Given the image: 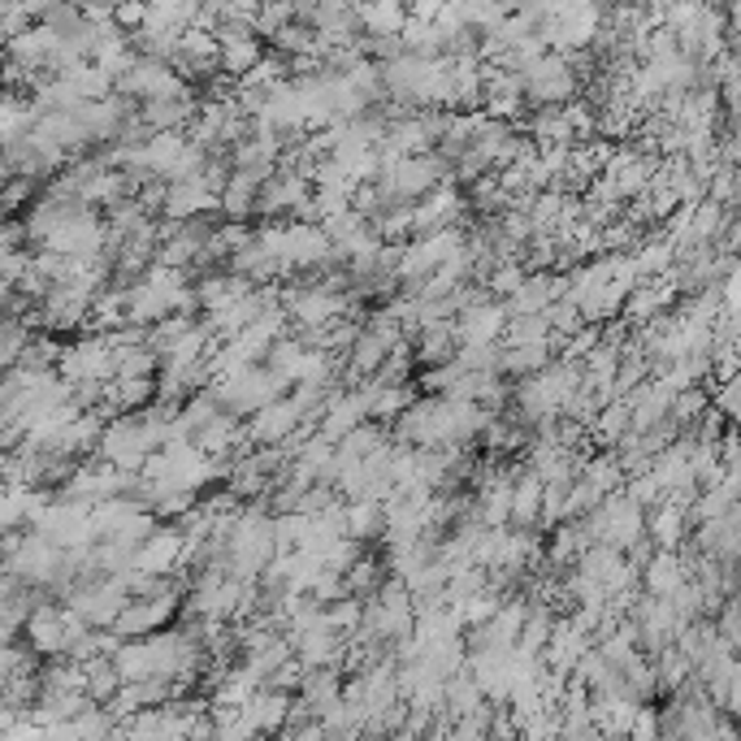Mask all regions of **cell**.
Wrapping results in <instances>:
<instances>
[{
  "instance_id": "1",
  "label": "cell",
  "mask_w": 741,
  "mask_h": 741,
  "mask_svg": "<svg viewBox=\"0 0 741 741\" xmlns=\"http://www.w3.org/2000/svg\"><path fill=\"white\" fill-rule=\"evenodd\" d=\"M525 92L534 100H543V104H559V100H568L577 92V79H573V70H568V61L564 56H538L529 70H525Z\"/></svg>"
},
{
  "instance_id": "2",
  "label": "cell",
  "mask_w": 741,
  "mask_h": 741,
  "mask_svg": "<svg viewBox=\"0 0 741 741\" xmlns=\"http://www.w3.org/2000/svg\"><path fill=\"white\" fill-rule=\"evenodd\" d=\"M303 421H308V412H303V403H299L296 395L274 399V403H265L260 412H251V439H256V443H282V439L296 434Z\"/></svg>"
},
{
  "instance_id": "3",
  "label": "cell",
  "mask_w": 741,
  "mask_h": 741,
  "mask_svg": "<svg viewBox=\"0 0 741 741\" xmlns=\"http://www.w3.org/2000/svg\"><path fill=\"white\" fill-rule=\"evenodd\" d=\"M178 555H183V534H178V529H156L152 538L140 543V550H135V564H131V568H144V573H169V568L178 564Z\"/></svg>"
},
{
  "instance_id": "4",
  "label": "cell",
  "mask_w": 741,
  "mask_h": 741,
  "mask_svg": "<svg viewBox=\"0 0 741 741\" xmlns=\"http://www.w3.org/2000/svg\"><path fill=\"white\" fill-rule=\"evenodd\" d=\"M690 507H681V503H672V498H663L659 507H655V516L646 521V529H650V538L659 546H668V550H681L686 546V529H690Z\"/></svg>"
},
{
  "instance_id": "5",
  "label": "cell",
  "mask_w": 741,
  "mask_h": 741,
  "mask_svg": "<svg viewBox=\"0 0 741 741\" xmlns=\"http://www.w3.org/2000/svg\"><path fill=\"white\" fill-rule=\"evenodd\" d=\"M690 577V568H686V559H681V550H668V546H659L655 550V559L646 564V594H659V598H668V594L677 590L681 582Z\"/></svg>"
},
{
  "instance_id": "6",
  "label": "cell",
  "mask_w": 741,
  "mask_h": 741,
  "mask_svg": "<svg viewBox=\"0 0 741 741\" xmlns=\"http://www.w3.org/2000/svg\"><path fill=\"white\" fill-rule=\"evenodd\" d=\"M174 611V594H156L152 603H126L122 616L113 620V634H148Z\"/></svg>"
},
{
  "instance_id": "7",
  "label": "cell",
  "mask_w": 741,
  "mask_h": 741,
  "mask_svg": "<svg viewBox=\"0 0 741 741\" xmlns=\"http://www.w3.org/2000/svg\"><path fill=\"white\" fill-rule=\"evenodd\" d=\"M356 13H360V27L373 35H403L408 31V13L399 0H364Z\"/></svg>"
},
{
  "instance_id": "8",
  "label": "cell",
  "mask_w": 741,
  "mask_h": 741,
  "mask_svg": "<svg viewBox=\"0 0 741 741\" xmlns=\"http://www.w3.org/2000/svg\"><path fill=\"white\" fill-rule=\"evenodd\" d=\"M512 312L507 308H464L460 312V339L464 343H491L498 339V330H503V321H507Z\"/></svg>"
},
{
  "instance_id": "9",
  "label": "cell",
  "mask_w": 741,
  "mask_h": 741,
  "mask_svg": "<svg viewBox=\"0 0 741 741\" xmlns=\"http://www.w3.org/2000/svg\"><path fill=\"white\" fill-rule=\"evenodd\" d=\"M629 430H634V408H629V399H611V403L598 412V421H594L598 443H620Z\"/></svg>"
},
{
  "instance_id": "10",
  "label": "cell",
  "mask_w": 741,
  "mask_h": 741,
  "mask_svg": "<svg viewBox=\"0 0 741 741\" xmlns=\"http://www.w3.org/2000/svg\"><path fill=\"white\" fill-rule=\"evenodd\" d=\"M543 491H546L543 473H525L521 486L512 491V521H534L538 507H543Z\"/></svg>"
},
{
  "instance_id": "11",
  "label": "cell",
  "mask_w": 741,
  "mask_h": 741,
  "mask_svg": "<svg viewBox=\"0 0 741 741\" xmlns=\"http://www.w3.org/2000/svg\"><path fill=\"white\" fill-rule=\"evenodd\" d=\"M296 317L303 321V326H326L335 312H343L347 308V299H339V296H326V291H312V296H299L296 303Z\"/></svg>"
},
{
  "instance_id": "12",
  "label": "cell",
  "mask_w": 741,
  "mask_h": 741,
  "mask_svg": "<svg viewBox=\"0 0 741 741\" xmlns=\"http://www.w3.org/2000/svg\"><path fill=\"white\" fill-rule=\"evenodd\" d=\"M122 686H126V681H122V672H117L113 659H92V663H88V693H92L96 702L100 698H113Z\"/></svg>"
},
{
  "instance_id": "13",
  "label": "cell",
  "mask_w": 741,
  "mask_h": 741,
  "mask_svg": "<svg viewBox=\"0 0 741 741\" xmlns=\"http://www.w3.org/2000/svg\"><path fill=\"white\" fill-rule=\"evenodd\" d=\"M387 339L378 335V330H369V335H360L356 339V373H373V369H382V356H387Z\"/></svg>"
},
{
  "instance_id": "14",
  "label": "cell",
  "mask_w": 741,
  "mask_h": 741,
  "mask_svg": "<svg viewBox=\"0 0 741 741\" xmlns=\"http://www.w3.org/2000/svg\"><path fill=\"white\" fill-rule=\"evenodd\" d=\"M287 204H303V183L299 178H274L260 192V208H287Z\"/></svg>"
},
{
  "instance_id": "15",
  "label": "cell",
  "mask_w": 741,
  "mask_h": 741,
  "mask_svg": "<svg viewBox=\"0 0 741 741\" xmlns=\"http://www.w3.org/2000/svg\"><path fill=\"white\" fill-rule=\"evenodd\" d=\"M716 408L729 416V421H741V373H733L729 382H720V395H716Z\"/></svg>"
},
{
  "instance_id": "16",
  "label": "cell",
  "mask_w": 741,
  "mask_h": 741,
  "mask_svg": "<svg viewBox=\"0 0 741 741\" xmlns=\"http://www.w3.org/2000/svg\"><path fill=\"white\" fill-rule=\"evenodd\" d=\"M491 287L494 291H503V296H516L521 287H525V269L521 265H507V269H498L491 278Z\"/></svg>"
},
{
  "instance_id": "17",
  "label": "cell",
  "mask_w": 741,
  "mask_h": 741,
  "mask_svg": "<svg viewBox=\"0 0 741 741\" xmlns=\"http://www.w3.org/2000/svg\"><path fill=\"white\" fill-rule=\"evenodd\" d=\"M629 733H634V738H655V733H659V716H655V707H642V711H638V720H634Z\"/></svg>"
}]
</instances>
